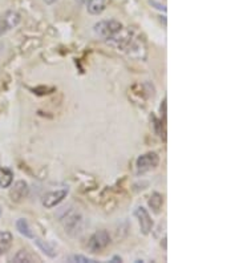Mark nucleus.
<instances>
[{
	"mask_svg": "<svg viewBox=\"0 0 239 263\" xmlns=\"http://www.w3.org/2000/svg\"><path fill=\"white\" fill-rule=\"evenodd\" d=\"M121 28L122 24L117 20H102V22H99L95 26V33L106 42L108 39L116 35Z\"/></svg>",
	"mask_w": 239,
	"mask_h": 263,
	"instance_id": "nucleus-1",
	"label": "nucleus"
},
{
	"mask_svg": "<svg viewBox=\"0 0 239 263\" xmlns=\"http://www.w3.org/2000/svg\"><path fill=\"white\" fill-rule=\"evenodd\" d=\"M159 164V157L158 154L154 153V152H149V153H145L142 156L137 158L136 161V173L140 176V174H145L150 170L156 169Z\"/></svg>",
	"mask_w": 239,
	"mask_h": 263,
	"instance_id": "nucleus-2",
	"label": "nucleus"
},
{
	"mask_svg": "<svg viewBox=\"0 0 239 263\" xmlns=\"http://www.w3.org/2000/svg\"><path fill=\"white\" fill-rule=\"evenodd\" d=\"M111 243V235L106 230L96 231L88 241V250L90 253H101Z\"/></svg>",
	"mask_w": 239,
	"mask_h": 263,
	"instance_id": "nucleus-3",
	"label": "nucleus"
},
{
	"mask_svg": "<svg viewBox=\"0 0 239 263\" xmlns=\"http://www.w3.org/2000/svg\"><path fill=\"white\" fill-rule=\"evenodd\" d=\"M68 193H69V187L68 186L49 190V192H47L43 196V206L47 209H52L54 206H58L59 203L63 202V199L68 196Z\"/></svg>",
	"mask_w": 239,
	"mask_h": 263,
	"instance_id": "nucleus-4",
	"label": "nucleus"
},
{
	"mask_svg": "<svg viewBox=\"0 0 239 263\" xmlns=\"http://www.w3.org/2000/svg\"><path fill=\"white\" fill-rule=\"evenodd\" d=\"M22 16L16 11H6L0 15V36L19 26Z\"/></svg>",
	"mask_w": 239,
	"mask_h": 263,
	"instance_id": "nucleus-5",
	"label": "nucleus"
},
{
	"mask_svg": "<svg viewBox=\"0 0 239 263\" xmlns=\"http://www.w3.org/2000/svg\"><path fill=\"white\" fill-rule=\"evenodd\" d=\"M127 55L132 56V58H137V59H145L146 58V43L145 40L141 37H136L134 36L133 40L131 42L129 47L126 48Z\"/></svg>",
	"mask_w": 239,
	"mask_h": 263,
	"instance_id": "nucleus-6",
	"label": "nucleus"
},
{
	"mask_svg": "<svg viewBox=\"0 0 239 263\" xmlns=\"http://www.w3.org/2000/svg\"><path fill=\"white\" fill-rule=\"evenodd\" d=\"M136 217L138 219V223H140V229L141 233L143 235H148L153 229V219L149 215V213L146 212V209L143 208H138L136 210Z\"/></svg>",
	"mask_w": 239,
	"mask_h": 263,
	"instance_id": "nucleus-7",
	"label": "nucleus"
},
{
	"mask_svg": "<svg viewBox=\"0 0 239 263\" xmlns=\"http://www.w3.org/2000/svg\"><path fill=\"white\" fill-rule=\"evenodd\" d=\"M28 183L26 181H17L10 192L11 201H13V202H20V201H23V199L28 196Z\"/></svg>",
	"mask_w": 239,
	"mask_h": 263,
	"instance_id": "nucleus-8",
	"label": "nucleus"
},
{
	"mask_svg": "<svg viewBox=\"0 0 239 263\" xmlns=\"http://www.w3.org/2000/svg\"><path fill=\"white\" fill-rule=\"evenodd\" d=\"M111 0H88V11L92 15H100L106 10Z\"/></svg>",
	"mask_w": 239,
	"mask_h": 263,
	"instance_id": "nucleus-9",
	"label": "nucleus"
},
{
	"mask_svg": "<svg viewBox=\"0 0 239 263\" xmlns=\"http://www.w3.org/2000/svg\"><path fill=\"white\" fill-rule=\"evenodd\" d=\"M13 242V235L10 231H0V257L10 250Z\"/></svg>",
	"mask_w": 239,
	"mask_h": 263,
	"instance_id": "nucleus-10",
	"label": "nucleus"
},
{
	"mask_svg": "<svg viewBox=\"0 0 239 263\" xmlns=\"http://www.w3.org/2000/svg\"><path fill=\"white\" fill-rule=\"evenodd\" d=\"M13 181V173L7 167L0 166V187H10Z\"/></svg>",
	"mask_w": 239,
	"mask_h": 263,
	"instance_id": "nucleus-11",
	"label": "nucleus"
},
{
	"mask_svg": "<svg viewBox=\"0 0 239 263\" xmlns=\"http://www.w3.org/2000/svg\"><path fill=\"white\" fill-rule=\"evenodd\" d=\"M149 206L152 208V210H153L156 214H158V213L161 212L162 206H163V196H162V194H159V193L154 192L153 194L150 196Z\"/></svg>",
	"mask_w": 239,
	"mask_h": 263,
	"instance_id": "nucleus-12",
	"label": "nucleus"
},
{
	"mask_svg": "<svg viewBox=\"0 0 239 263\" xmlns=\"http://www.w3.org/2000/svg\"><path fill=\"white\" fill-rule=\"evenodd\" d=\"M16 229L19 230V233L22 235H24V237L27 238H35V235H33V233H32V230L29 229V225L28 222L26 221V219H17V222H16Z\"/></svg>",
	"mask_w": 239,
	"mask_h": 263,
	"instance_id": "nucleus-13",
	"label": "nucleus"
},
{
	"mask_svg": "<svg viewBox=\"0 0 239 263\" xmlns=\"http://www.w3.org/2000/svg\"><path fill=\"white\" fill-rule=\"evenodd\" d=\"M36 258H33L31 255V254L28 253L27 250H20L19 253L16 254L15 257H13V262L16 263H23V262H26V263H33L35 262Z\"/></svg>",
	"mask_w": 239,
	"mask_h": 263,
	"instance_id": "nucleus-14",
	"label": "nucleus"
},
{
	"mask_svg": "<svg viewBox=\"0 0 239 263\" xmlns=\"http://www.w3.org/2000/svg\"><path fill=\"white\" fill-rule=\"evenodd\" d=\"M35 242H36V245H38V246L40 247V249H42V251H44V253L47 254L48 257L53 258L54 255H56V254L53 253V249H52V247L49 246V245L44 243V242L40 241V239H35Z\"/></svg>",
	"mask_w": 239,
	"mask_h": 263,
	"instance_id": "nucleus-15",
	"label": "nucleus"
},
{
	"mask_svg": "<svg viewBox=\"0 0 239 263\" xmlns=\"http://www.w3.org/2000/svg\"><path fill=\"white\" fill-rule=\"evenodd\" d=\"M70 262H80V263H96L95 259L88 257H84V255H72L69 258Z\"/></svg>",
	"mask_w": 239,
	"mask_h": 263,
	"instance_id": "nucleus-16",
	"label": "nucleus"
},
{
	"mask_svg": "<svg viewBox=\"0 0 239 263\" xmlns=\"http://www.w3.org/2000/svg\"><path fill=\"white\" fill-rule=\"evenodd\" d=\"M44 2H45V3H47V4H53L54 2H58V0H44Z\"/></svg>",
	"mask_w": 239,
	"mask_h": 263,
	"instance_id": "nucleus-17",
	"label": "nucleus"
},
{
	"mask_svg": "<svg viewBox=\"0 0 239 263\" xmlns=\"http://www.w3.org/2000/svg\"><path fill=\"white\" fill-rule=\"evenodd\" d=\"M117 260H118V262H121V258H118V257H115V258H113V259H112V262H117Z\"/></svg>",
	"mask_w": 239,
	"mask_h": 263,
	"instance_id": "nucleus-18",
	"label": "nucleus"
},
{
	"mask_svg": "<svg viewBox=\"0 0 239 263\" xmlns=\"http://www.w3.org/2000/svg\"><path fill=\"white\" fill-rule=\"evenodd\" d=\"M3 48H4V45H3V43L0 42V55H2V53H3Z\"/></svg>",
	"mask_w": 239,
	"mask_h": 263,
	"instance_id": "nucleus-19",
	"label": "nucleus"
},
{
	"mask_svg": "<svg viewBox=\"0 0 239 263\" xmlns=\"http://www.w3.org/2000/svg\"><path fill=\"white\" fill-rule=\"evenodd\" d=\"M76 2H77V3H79V4H81V3H84L85 0H76Z\"/></svg>",
	"mask_w": 239,
	"mask_h": 263,
	"instance_id": "nucleus-20",
	"label": "nucleus"
},
{
	"mask_svg": "<svg viewBox=\"0 0 239 263\" xmlns=\"http://www.w3.org/2000/svg\"><path fill=\"white\" fill-rule=\"evenodd\" d=\"M0 215H2V210H0Z\"/></svg>",
	"mask_w": 239,
	"mask_h": 263,
	"instance_id": "nucleus-21",
	"label": "nucleus"
}]
</instances>
